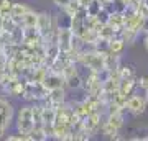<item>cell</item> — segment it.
<instances>
[{
	"label": "cell",
	"instance_id": "cell-6",
	"mask_svg": "<svg viewBox=\"0 0 148 141\" xmlns=\"http://www.w3.org/2000/svg\"><path fill=\"white\" fill-rule=\"evenodd\" d=\"M147 100L145 97H140V95H128L127 97V105H125V110H127L128 113H132V115H140L145 112L147 108Z\"/></svg>",
	"mask_w": 148,
	"mask_h": 141
},
{
	"label": "cell",
	"instance_id": "cell-29",
	"mask_svg": "<svg viewBox=\"0 0 148 141\" xmlns=\"http://www.w3.org/2000/svg\"><path fill=\"white\" fill-rule=\"evenodd\" d=\"M143 3H145V5H148V0H142Z\"/></svg>",
	"mask_w": 148,
	"mask_h": 141
},
{
	"label": "cell",
	"instance_id": "cell-23",
	"mask_svg": "<svg viewBox=\"0 0 148 141\" xmlns=\"http://www.w3.org/2000/svg\"><path fill=\"white\" fill-rule=\"evenodd\" d=\"M51 2H53L56 7H59V8H64V7L69 3V0H51Z\"/></svg>",
	"mask_w": 148,
	"mask_h": 141
},
{
	"label": "cell",
	"instance_id": "cell-27",
	"mask_svg": "<svg viewBox=\"0 0 148 141\" xmlns=\"http://www.w3.org/2000/svg\"><path fill=\"white\" fill-rule=\"evenodd\" d=\"M145 100H147V105H148V90H145Z\"/></svg>",
	"mask_w": 148,
	"mask_h": 141
},
{
	"label": "cell",
	"instance_id": "cell-17",
	"mask_svg": "<svg viewBox=\"0 0 148 141\" xmlns=\"http://www.w3.org/2000/svg\"><path fill=\"white\" fill-rule=\"evenodd\" d=\"M119 74H120V79H137L135 69L132 66H120L119 67Z\"/></svg>",
	"mask_w": 148,
	"mask_h": 141
},
{
	"label": "cell",
	"instance_id": "cell-15",
	"mask_svg": "<svg viewBox=\"0 0 148 141\" xmlns=\"http://www.w3.org/2000/svg\"><path fill=\"white\" fill-rule=\"evenodd\" d=\"M138 35H140V31H135V30H130V28H122V31H120V38L125 41V44L135 43Z\"/></svg>",
	"mask_w": 148,
	"mask_h": 141
},
{
	"label": "cell",
	"instance_id": "cell-16",
	"mask_svg": "<svg viewBox=\"0 0 148 141\" xmlns=\"http://www.w3.org/2000/svg\"><path fill=\"white\" fill-rule=\"evenodd\" d=\"M106 120L109 123H112L115 128L120 130L122 126H123V112H120V113H110V115H107Z\"/></svg>",
	"mask_w": 148,
	"mask_h": 141
},
{
	"label": "cell",
	"instance_id": "cell-14",
	"mask_svg": "<svg viewBox=\"0 0 148 141\" xmlns=\"http://www.w3.org/2000/svg\"><path fill=\"white\" fill-rule=\"evenodd\" d=\"M81 8H82V7H81L79 0H69V3L64 7V8H61V10H63V13L66 16H69V18H71V16H74L77 12L81 10Z\"/></svg>",
	"mask_w": 148,
	"mask_h": 141
},
{
	"label": "cell",
	"instance_id": "cell-12",
	"mask_svg": "<svg viewBox=\"0 0 148 141\" xmlns=\"http://www.w3.org/2000/svg\"><path fill=\"white\" fill-rule=\"evenodd\" d=\"M101 131H102V135L106 136V138H110V140H115L117 136H119V128H115V126L112 125V123H109L107 120L102 121V125H101Z\"/></svg>",
	"mask_w": 148,
	"mask_h": 141
},
{
	"label": "cell",
	"instance_id": "cell-25",
	"mask_svg": "<svg viewBox=\"0 0 148 141\" xmlns=\"http://www.w3.org/2000/svg\"><path fill=\"white\" fill-rule=\"evenodd\" d=\"M92 2H94V0H79V3H81V7H82V8H86L87 5H90Z\"/></svg>",
	"mask_w": 148,
	"mask_h": 141
},
{
	"label": "cell",
	"instance_id": "cell-18",
	"mask_svg": "<svg viewBox=\"0 0 148 141\" xmlns=\"http://www.w3.org/2000/svg\"><path fill=\"white\" fill-rule=\"evenodd\" d=\"M86 10H87V16H97V13L102 10V2L101 0H94L90 5L86 7Z\"/></svg>",
	"mask_w": 148,
	"mask_h": 141
},
{
	"label": "cell",
	"instance_id": "cell-4",
	"mask_svg": "<svg viewBox=\"0 0 148 141\" xmlns=\"http://www.w3.org/2000/svg\"><path fill=\"white\" fill-rule=\"evenodd\" d=\"M73 38L74 33L69 26H59L58 30V46L61 52H68L73 48Z\"/></svg>",
	"mask_w": 148,
	"mask_h": 141
},
{
	"label": "cell",
	"instance_id": "cell-22",
	"mask_svg": "<svg viewBox=\"0 0 148 141\" xmlns=\"http://www.w3.org/2000/svg\"><path fill=\"white\" fill-rule=\"evenodd\" d=\"M138 85H140L143 90H148V76H142L140 80H138Z\"/></svg>",
	"mask_w": 148,
	"mask_h": 141
},
{
	"label": "cell",
	"instance_id": "cell-13",
	"mask_svg": "<svg viewBox=\"0 0 148 141\" xmlns=\"http://www.w3.org/2000/svg\"><path fill=\"white\" fill-rule=\"evenodd\" d=\"M125 48V41L120 36H114L112 40H109V52L112 54H120Z\"/></svg>",
	"mask_w": 148,
	"mask_h": 141
},
{
	"label": "cell",
	"instance_id": "cell-9",
	"mask_svg": "<svg viewBox=\"0 0 148 141\" xmlns=\"http://www.w3.org/2000/svg\"><path fill=\"white\" fill-rule=\"evenodd\" d=\"M137 87V79H120V84H119V92L122 95H128L133 94V90Z\"/></svg>",
	"mask_w": 148,
	"mask_h": 141
},
{
	"label": "cell",
	"instance_id": "cell-3",
	"mask_svg": "<svg viewBox=\"0 0 148 141\" xmlns=\"http://www.w3.org/2000/svg\"><path fill=\"white\" fill-rule=\"evenodd\" d=\"M13 121V105L7 99L0 97V138H3Z\"/></svg>",
	"mask_w": 148,
	"mask_h": 141
},
{
	"label": "cell",
	"instance_id": "cell-20",
	"mask_svg": "<svg viewBox=\"0 0 148 141\" xmlns=\"http://www.w3.org/2000/svg\"><path fill=\"white\" fill-rule=\"evenodd\" d=\"M135 12H137V13H138L140 16L147 18V16H148V5H145V3L142 2V3H140V5L137 7V10H135Z\"/></svg>",
	"mask_w": 148,
	"mask_h": 141
},
{
	"label": "cell",
	"instance_id": "cell-21",
	"mask_svg": "<svg viewBox=\"0 0 148 141\" xmlns=\"http://www.w3.org/2000/svg\"><path fill=\"white\" fill-rule=\"evenodd\" d=\"M7 61H8L7 54H5L3 51H0V74H2V72L7 69Z\"/></svg>",
	"mask_w": 148,
	"mask_h": 141
},
{
	"label": "cell",
	"instance_id": "cell-10",
	"mask_svg": "<svg viewBox=\"0 0 148 141\" xmlns=\"http://www.w3.org/2000/svg\"><path fill=\"white\" fill-rule=\"evenodd\" d=\"M20 25L23 26V28H35V26H38V12L28 10L27 13L20 18Z\"/></svg>",
	"mask_w": 148,
	"mask_h": 141
},
{
	"label": "cell",
	"instance_id": "cell-2",
	"mask_svg": "<svg viewBox=\"0 0 148 141\" xmlns=\"http://www.w3.org/2000/svg\"><path fill=\"white\" fill-rule=\"evenodd\" d=\"M16 130L25 135H32L33 130V108L32 105H23L16 115Z\"/></svg>",
	"mask_w": 148,
	"mask_h": 141
},
{
	"label": "cell",
	"instance_id": "cell-28",
	"mask_svg": "<svg viewBox=\"0 0 148 141\" xmlns=\"http://www.w3.org/2000/svg\"><path fill=\"white\" fill-rule=\"evenodd\" d=\"M142 141H148V136H145V138H142Z\"/></svg>",
	"mask_w": 148,
	"mask_h": 141
},
{
	"label": "cell",
	"instance_id": "cell-5",
	"mask_svg": "<svg viewBox=\"0 0 148 141\" xmlns=\"http://www.w3.org/2000/svg\"><path fill=\"white\" fill-rule=\"evenodd\" d=\"M41 84L48 90H54V89H59V87H64L66 85V80H64L63 74L56 72V71H51V69L48 67V72L43 77Z\"/></svg>",
	"mask_w": 148,
	"mask_h": 141
},
{
	"label": "cell",
	"instance_id": "cell-19",
	"mask_svg": "<svg viewBox=\"0 0 148 141\" xmlns=\"http://www.w3.org/2000/svg\"><path fill=\"white\" fill-rule=\"evenodd\" d=\"M12 5L13 2L12 0H0V16H10L12 13Z\"/></svg>",
	"mask_w": 148,
	"mask_h": 141
},
{
	"label": "cell",
	"instance_id": "cell-24",
	"mask_svg": "<svg viewBox=\"0 0 148 141\" xmlns=\"http://www.w3.org/2000/svg\"><path fill=\"white\" fill-rule=\"evenodd\" d=\"M142 31H145L148 35V16L147 18H143V25H142Z\"/></svg>",
	"mask_w": 148,
	"mask_h": 141
},
{
	"label": "cell",
	"instance_id": "cell-11",
	"mask_svg": "<svg viewBox=\"0 0 148 141\" xmlns=\"http://www.w3.org/2000/svg\"><path fill=\"white\" fill-rule=\"evenodd\" d=\"M28 10H32V8H30V7L27 5V3H21V2H16V3H15V2H13V5H12V13H10V16L20 21V18H21L23 15H25V13H27Z\"/></svg>",
	"mask_w": 148,
	"mask_h": 141
},
{
	"label": "cell",
	"instance_id": "cell-1",
	"mask_svg": "<svg viewBox=\"0 0 148 141\" xmlns=\"http://www.w3.org/2000/svg\"><path fill=\"white\" fill-rule=\"evenodd\" d=\"M79 64H82L86 69H89L92 72H101L102 69H106V54L95 51L92 48H90L89 51L84 49L82 54H81Z\"/></svg>",
	"mask_w": 148,
	"mask_h": 141
},
{
	"label": "cell",
	"instance_id": "cell-26",
	"mask_svg": "<svg viewBox=\"0 0 148 141\" xmlns=\"http://www.w3.org/2000/svg\"><path fill=\"white\" fill-rule=\"evenodd\" d=\"M143 46H145V49L148 51V35L145 36V40H143Z\"/></svg>",
	"mask_w": 148,
	"mask_h": 141
},
{
	"label": "cell",
	"instance_id": "cell-7",
	"mask_svg": "<svg viewBox=\"0 0 148 141\" xmlns=\"http://www.w3.org/2000/svg\"><path fill=\"white\" fill-rule=\"evenodd\" d=\"M123 28H130V30H135V31H142V25H143V16H140L135 10H127L123 12Z\"/></svg>",
	"mask_w": 148,
	"mask_h": 141
},
{
	"label": "cell",
	"instance_id": "cell-8",
	"mask_svg": "<svg viewBox=\"0 0 148 141\" xmlns=\"http://www.w3.org/2000/svg\"><path fill=\"white\" fill-rule=\"evenodd\" d=\"M46 104L53 105V107H59V105L66 104V90L64 87H59V89H54V90H49L48 92V97L46 100H43Z\"/></svg>",
	"mask_w": 148,
	"mask_h": 141
}]
</instances>
